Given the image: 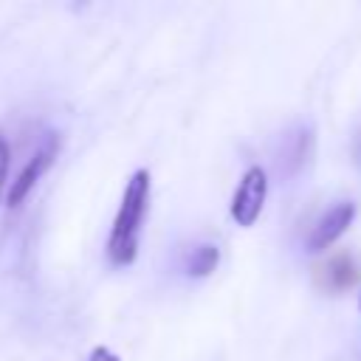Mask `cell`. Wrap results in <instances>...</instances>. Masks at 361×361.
<instances>
[{
    "label": "cell",
    "mask_w": 361,
    "mask_h": 361,
    "mask_svg": "<svg viewBox=\"0 0 361 361\" xmlns=\"http://www.w3.org/2000/svg\"><path fill=\"white\" fill-rule=\"evenodd\" d=\"M149 189H152L149 172L135 169L124 186V195L107 237V259L113 265H130L138 254V234H141L144 214L149 209Z\"/></svg>",
    "instance_id": "cell-1"
},
{
    "label": "cell",
    "mask_w": 361,
    "mask_h": 361,
    "mask_svg": "<svg viewBox=\"0 0 361 361\" xmlns=\"http://www.w3.org/2000/svg\"><path fill=\"white\" fill-rule=\"evenodd\" d=\"M265 195H268V175L259 164L248 166L234 189V197H231V220L243 228L254 226L262 206H265Z\"/></svg>",
    "instance_id": "cell-2"
},
{
    "label": "cell",
    "mask_w": 361,
    "mask_h": 361,
    "mask_svg": "<svg viewBox=\"0 0 361 361\" xmlns=\"http://www.w3.org/2000/svg\"><path fill=\"white\" fill-rule=\"evenodd\" d=\"M56 152H59V135H56V133H48L45 141H42V147L28 158V164L23 166V172L11 180V189H8V195H6L8 209H17V206L28 197V192L37 186V180H39V178L48 172V166L54 164Z\"/></svg>",
    "instance_id": "cell-3"
},
{
    "label": "cell",
    "mask_w": 361,
    "mask_h": 361,
    "mask_svg": "<svg viewBox=\"0 0 361 361\" xmlns=\"http://www.w3.org/2000/svg\"><path fill=\"white\" fill-rule=\"evenodd\" d=\"M313 149H316V135H313V127H293L290 133L282 135L279 141V152H276V164H279V172L285 178H296L313 158Z\"/></svg>",
    "instance_id": "cell-4"
},
{
    "label": "cell",
    "mask_w": 361,
    "mask_h": 361,
    "mask_svg": "<svg viewBox=\"0 0 361 361\" xmlns=\"http://www.w3.org/2000/svg\"><path fill=\"white\" fill-rule=\"evenodd\" d=\"M353 217H355V203L353 200H341L333 209H327L316 220V226H313V231L307 237V251H324V248H330L350 228Z\"/></svg>",
    "instance_id": "cell-5"
},
{
    "label": "cell",
    "mask_w": 361,
    "mask_h": 361,
    "mask_svg": "<svg viewBox=\"0 0 361 361\" xmlns=\"http://www.w3.org/2000/svg\"><path fill=\"white\" fill-rule=\"evenodd\" d=\"M358 279V268L355 259L350 254H333L327 262L316 265V285L327 293H344L347 288H353Z\"/></svg>",
    "instance_id": "cell-6"
},
{
    "label": "cell",
    "mask_w": 361,
    "mask_h": 361,
    "mask_svg": "<svg viewBox=\"0 0 361 361\" xmlns=\"http://www.w3.org/2000/svg\"><path fill=\"white\" fill-rule=\"evenodd\" d=\"M217 262H220V248L212 245V243H203V245H195L189 254H186V265L183 271L189 276H209L212 271H217Z\"/></svg>",
    "instance_id": "cell-7"
},
{
    "label": "cell",
    "mask_w": 361,
    "mask_h": 361,
    "mask_svg": "<svg viewBox=\"0 0 361 361\" xmlns=\"http://www.w3.org/2000/svg\"><path fill=\"white\" fill-rule=\"evenodd\" d=\"M8 164H11V149L6 144V138L0 135V197L6 192V178H8Z\"/></svg>",
    "instance_id": "cell-8"
},
{
    "label": "cell",
    "mask_w": 361,
    "mask_h": 361,
    "mask_svg": "<svg viewBox=\"0 0 361 361\" xmlns=\"http://www.w3.org/2000/svg\"><path fill=\"white\" fill-rule=\"evenodd\" d=\"M87 361H121V358L110 347H93L90 355H87Z\"/></svg>",
    "instance_id": "cell-9"
},
{
    "label": "cell",
    "mask_w": 361,
    "mask_h": 361,
    "mask_svg": "<svg viewBox=\"0 0 361 361\" xmlns=\"http://www.w3.org/2000/svg\"><path fill=\"white\" fill-rule=\"evenodd\" d=\"M358 307H361V302H358Z\"/></svg>",
    "instance_id": "cell-10"
}]
</instances>
